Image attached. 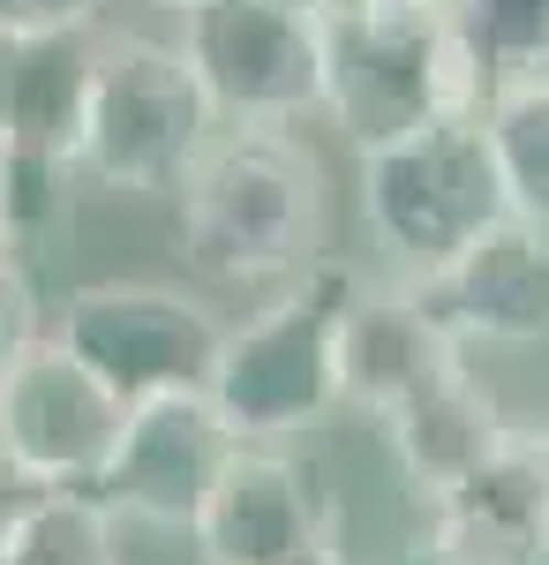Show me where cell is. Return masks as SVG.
<instances>
[{
  "instance_id": "obj_7",
  "label": "cell",
  "mask_w": 549,
  "mask_h": 565,
  "mask_svg": "<svg viewBox=\"0 0 549 565\" xmlns=\"http://www.w3.org/2000/svg\"><path fill=\"white\" fill-rule=\"evenodd\" d=\"M181 61L212 98V121L279 129L324 106V23H301L263 0L181 8Z\"/></svg>"
},
{
  "instance_id": "obj_19",
  "label": "cell",
  "mask_w": 549,
  "mask_h": 565,
  "mask_svg": "<svg viewBox=\"0 0 549 565\" xmlns=\"http://www.w3.org/2000/svg\"><path fill=\"white\" fill-rule=\"evenodd\" d=\"M76 204V167L39 159V151H0V257L31 264L68 234Z\"/></svg>"
},
{
  "instance_id": "obj_11",
  "label": "cell",
  "mask_w": 549,
  "mask_h": 565,
  "mask_svg": "<svg viewBox=\"0 0 549 565\" xmlns=\"http://www.w3.org/2000/svg\"><path fill=\"white\" fill-rule=\"evenodd\" d=\"M415 309L452 340V348H474V340H505V348H527V340H549V234L519 226V218H497L474 249L429 271V279H399Z\"/></svg>"
},
{
  "instance_id": "obj_13",
  "label": "cell",
  "mask_w": 549,
  "mask_h": 565,
  "mask_svg": "<svg viewBox=\"0 0 549 565\" xmlns=\"http://www.w3.org/2000/svg\"><path fill=\"white\" fill-rule=\"evenodd\" d=\"M452 370H466V354L415 309V295L399 279H362V295L338 317V399L384 423L399 399L429 392Z\"/></svg>"
},
{
  "instance_id": "obj_17",
  "label": "cell",
  "mask_w": 549,
  "mask_h": 565,
  "mask_svg": "<svg viewBox=\"0 0 549 565\" xmlns=\"http://www.w3.org/2000/svg\"><path fill=\"white\" fill-rule=\"evenodd\" d=\"M474 121H482L489 167H497L505 218H519V226L549 234V84L489 90Z\"/></svg>"
},
{
  "instance_id": "obj_23",
  "label": "cell",
  "mask_w": 549,
  "mask_h": 565,
  "mask_svg": "<svg viewBox=\"0 0 549 565\" xmlns=\"http://www.w3.org/2000/svg\"><path fill=\"white\" fill-rule=\"evenodd\" d=\"M263 8H287V15H301V23H332L346 0H263Z\"/></svg>"
},
{
  "instance_id": "obj_18",
  "label": "cell",
  "mask_w": 549,
  "mask_h": 565,
  "mask_svg": "<svg viewBox=\"0 0 549 565\" xmlns=\"http://www.w3.org/2000/svg\"><path fill=\"white\" fill-rule=\"evenodd\" d=\"M0 565H121V521L90 490H45L0 543Z\"/></svg>"
},
{
  "instance_id": "obj_1",
  "label": "cell",
  "mask_w": 549,
  "mask_h": 565,
  "mask_svg": "<svg viewBox=\"0 0 549 565\" xmlns=\"http://www.w3.org/2000/svg\"><path fill=\"white\" fill-rule=\"evenodd\" d=\"M324 181L287 129H226L181 181V257L204 279H279L316 257Z\"/></svg>"
},
{
  "instance_id": "obj_3",
  "label": "cell",
  "mask_w": 549,
  "mask_h": 565,
  "mask_svg": "<svg viewBox=\"0 0 549 565\" xmlns=\"http://www.w3.org/2000/svg\"><path fill=\"white\" fill-rule=\"evenodd\" d=\"M324 114H332L354 159L384 143L482 114V90L452 53L437 15H384V8H338L324 23Z\"/></svg>"
},
{
  "instance_id": "obj_16",
  "label": "cell",
  "mask_w": 549,
  "mask_h": 565,
  "mask_svg": "<svg viewBox=\"0 0 549 565\" xmlns=\"http://www.w3.org/2000/svg\"><path fill=\"white\" fill-rule=\"evenodd\" d=\"M437 23L482 98L549 84V0H444Z\"/></svg>"
},
{
  "instance_id": "obj_14",
  "label": "cell",
  "mask_w": 549,
  "mask_h": 565,
  "mask_svg": "<svg viewBox=\"0 0 549 565\" xmlns=\"http://www.w3.org/2000/svg\"><path fill=\"white\" fill-rule=\"evenodd\" d=\"M512 430H519V423L497 407V392L482 385L474 370H452V377H437L429 392L399 399V407L384 415V445H391L399 476L415 482L422 498H444L452 482H466L474 468H489L512 445Z\"/></svg>"
},
{
  "instance_id": "obj_10",
  "label": "cell",
  "mask_w": 549,
  "mask_h": 565,
  "mask_svg": "<svg viewBox=\"0 0 549 565\" xmlns=\"http://www.w3.org/2000/svg\"><path fill=\"white\" fill-rule=\"evenodd\" d=\"M234 437L212 415L204 392H181V399H143L121 415V437H114V460L98 476V505L114 521H159V527H196L204 498H212L218 468H226Z\"/></svg>"
},
{
  "instance_id": "obj_24",
  "label": "cell",
  "mask_w": 549,
  "mask_h": 565,
  "mask_svg": "<svg viewBox=\"0 0 549 565\" xmlns=\"http://www.w3.org/2000/svg\"><path fill=\"white\" fill-rule=\"evenodd\" d=\"M346 8H384V15H437L444 0H346Z\"/></svg>"
},
{
  "instance_id": "obj_4",
  "label": "cell",
  "mask_w": 549,
  "mask_h": 565,
  "mask_svg": "<svg viewBox=\"0 0 549 565\" xmlns=\"http://www.w3.org/2000/svg\"><path fill=\"white\" fill-rule=\"evenodd\" d=\"M218 136L212 98L196 90L181 45L166 39H98V76H90V114L84 143H76V174L106 181V189H136V196H166L189 181Z\"/></svg>"
},
{
  "instance_id": "obj_22",
  "label": "cell",
  "mask_w": 549,
  "mask_h": 565,
  "mask_svg": "<svg viewBox=\"0 0 549 565\" xmlns=\"http://www.w3.org/2000/svg\"><path fill=\"white\" fill-rule=\"evenodd\" d=\"M45 490L31 476H15V468H8V460H0V543H8V535H15V521H23V513H31V505H39Z\"/></svg>"
},
{
  "instance_id": "obj_8",
  "label": "cell",
  "mask_w": 549,
  "mask_h": 565,
  "mask_svg": "<svg viewBox=\"0 0 549 565\" xmlns=\"http://www.w3.org/2000/svg\"><path fill=\"white\" fill-rule=\"evenodd\" d=\"M189 535L204 565H346V521L324 468L279 445H234Z\"/></svg>"
},
{
  "instance_id": "obj_26",
  "label": "cell",
  "mask_w": 549,
  "mask_h": 565,
  "mask_svg": "<svg viewBox=\"0 0 549 565\" xmlns=\"http://www.w3.org/2000/svg\"><path fill=\"white\" fill-rule=\"evenodd\" d=\"M151 8H196V0H151Z\"/></svg>"
},
{
  "instance_id": "obj_5",
  "label": "cell",
  "mask_w": 549,
  "mask_h": 565,
  "mask_svg": "<svg viewBox=\"0 0 549 565\" xmlns=\"http://www.w3.org/2000/svg\"><path fill=\"white\" fill-rule=\"evenodd\" d=\"M362 212H369V234L391 249L399 279H429L460 249H474L505 218L482 121L474 114L437 121V129L407 136V143L369 151L362 159Z\"/></svg>"
},
{
  "instance_id": "obj_15",
  "label": "cell",
  "mask_w": 549,
  "mask_h": 565,
  "mask_svg": "<svg viewBox=\"0 0 549 565\" xmlns=\"http://www.w3.org/2000/svg\"><path fill=\"white\" fill-rule=\"evenodd\" d=\"M90 76H98V31L0 39V151H39L76 167Z\"/></svg>"
},
{
  "instance_id": "obj_21",
  "label": "cell",
  "mask_w": 549,
  "mask_h": 565,
  "mask_svg": "<svg viewBox=\"0 0 549 565\" xmlns=\"http://www.w3.org/2000/svg\"><path fill=\"white\" fill-rule=\"evenodd\" d=\"M98 0H0V39H61L90 31Z\"/></svg>"
},
{
  "instance_id": "obj_9",
  "label": "cell",
  "mask_w": 549,
  "mask_h": 565,
  "mask_svg": "<svg viewBox=\"0 0 549 565\" xmlns=\"http://www.w3.org/2000/svg\"><path fill=\"white\" fill-rule=\"evenodd\" d=\"M121 415V399L53 340H39L15 370H0V460L39 490H98Z\"/></svg>"
},
{
  "instance_id": "obj_2",
  "label": "cell",
  "mask_w": 549,
  "mask_h": 565,
  "mask_svg": "<svg viewBox=\"0 0 549 565\" xmlns=\"http://www.w3.org/2000/svg\"><path fill=\"white\" fill-rule=\"evenodd\" d=\"M354 295H362V271L346 257H309L263 317L226 324L204 399L234 445H279L324 423V407L338 399V317Z\"/></svg>"
},
{
  "instance_id": "obj_25",
  "label": "cell",
  "mask_w": 549,
  "mask_h": 565,
  "mask_svg": "<svg viewBox=\"0 0 549 565\" xmlns=\"http://www.w3.org/2000/svg\"><path fill=\"white\" fill-rule=\"evenodd\" d=\"M535 452H542V476H549V415L535 423Z\"/></svg>"
},
{
  "instance_id": "obj_12",
  "label": "cell",
  "mask_w": 549,
  "mask_h": 565,
  "mask_svg": "<svg viewBox=\"0 0 549 565\" xmlns=\"http://www.w3.org/2000/svg\"><path fill=\"white\" fill-rule=\"evenodd\" d=\"M429 558L437 565H549V476L535 430H512V445L429 498Z\"/></svg>"
},
{
  "instance_id": "obj_20",
  "label": "cell",
  "mask_w": 549,
  "mask_h": 565,
  "mask_svg": "<svg viewBox=\"0 0 549 565\" xmlns=\"http://www.w3.org/2000/svg\"><path fill=\"white\" fill-rule=\"evenodd\" d=\"M39 295H31V271L15 257H0V370H15L23 354L39 348Z\"/></svg>"
},
{
  "instance_id": "obj_6",
  "label": "cell",
  "mask_w": 549,
  "mask_h": 565,
  "mask_svg": "<svg viewBox=\"0 0 549 565\" xmlns=\"http://www.w3.org/2000/svg\"><path fill=\"white\" fill-rule=\"evenodd\" d=\"M53 348L76 370H90L121 407H143V399H181V392L212 385L226 324L196 295H181V287L98 279V287H76L61 302Z\"/></svg>"
}]
</instances>
